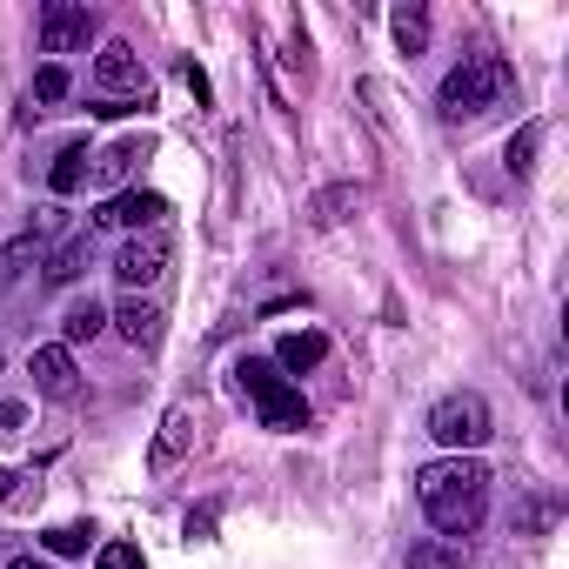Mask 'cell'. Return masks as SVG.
Returning <instances> with one entry per match:
<instances>
[{
    "mask_svg": "<svg viewBox=\"0 0 569 569\" xmlns=\"http://www.w3.org/2000/svg\"><path fill=\"white\" fill-rule=\"evenodd\" d=\"M168 254H174V248H168V234H161V228H148V234H128V241H121V254H114L121 289H128V296H141L148 281H161V274H168Z\"/></svg>",
    "mask_w": 569,
    "mask_h": 569,
    "instance_id": "8992f818",
    "label": "cell"
},
{
    "mask_svg": "<svg viewBox=\"0 0 569 569\" xmlns=\"http://www.w3.org/2000/svg\"><path fill=\"white\" fill-rule=\"evenodd\" d=\"M88 161H94V154H88L81 141H74V148H61V154H54V168H48V188H54V194H74V188L88 181Z\"/></svg>",
    "mask_w": 569,
    "mask_h": 569,
    "instance_id": "e0dca14e",
    "label": "cell"
},
{
    "mask_svg": "<svg viewBox=\"0 0 569 569\" xmlns=\"http://www.w3.org/2000/svg\"><path fill=\"white\" fill-rule=\"evenodd\" d=\"M41 261H48V241H41V234L8 241V248H0V289H14V281H21L28 268H41Z\"/></svg>",
    "mask_w": 569,
    "mask_h": 569,
    "instance_id": "9a60e30c",
    "label": "cell"
},
{
    "mask_svg": "<svg viewBox=\"0 0 569 569\" xmlns=\"http://www.w3.org/2000/svg\"><path fill=\"white\" fill-rule=\"evenodd\" d=\"M94 569H141V549H134V542H108V549L94 556Z\"/></svg>",
    "mask_w": 569,
    "mask_h": 569,
    "instance_id": "603a6c76",
    "label": "cell"
},
{
    "mask_svg": "<svg viewBox=\"0 0 569 569\" xmlns=\"http://www.w3.org/2000/svg\"><path fill=\"white\" fill-rule=\"evenodd\" d=\"M509 88H516V74L502 54H462L442 74V121H482L489 108L509 101Z\"/></svg>",
    "mask_w": 569,
    "mask_h": 569,
    "instance_id": "7a4b0ae2",
    "label": "cell"
},
{
    "mask_svg": "<svg viewBox=\"0 0 569 569\" xmlns=\"http://www.w3.org/2000/svg\"><path fill=\"white\" fill-rule=\"evenodd\" d=\"M429 436H436L449 456H462V449H482V442L496 436V416H489V402H482L476 389H456V396H442V402L429 409Z\"/></svg>",
    "mask_w": 569,
    "mask_h": 569,
    "instance_id": "277c9868",
    "label": "cell"
},
{
    "mask_svg": "<svg viewBox=\"0 0 569 569\" xmlns=\"http://www.w3.org/2000/svg\"><path fill=\"white\" fill-rule=\"evenodd\" d=\"M161 214H168V201H161V194H148V188H121V194H108V201H101L94 228H128V234H148Z\"/></svg>",
    "mask_w": 569,
    "mask_h": 569,
    "instance_id": "ba28073f",
    "label": "cell"
},
{
    "mask_svg": "<svg viewBox=\"0 0 569 569\" xmlns=\"http://www.w3.org/2000/svg\"><path fill=\"white\" fill-rule=\"evenodd\" d=\"M322 362H329V336L322 329H289L274 342V369H289V376H309Z\"/></svg>",
    "mask_w": 569,
    "mask_h": 569,
    "instance_id": "7c38bea8",
    "label": "cell"
},
{
    "mask_svg": "<svg viewBox=\"0 0 569 569\" xmlns=\"http://www.w3.org/2000/svg\"><path fill=\"white\" fill-rule=\"evenodd\" d=\"M101 329H108V309L88 296V302H74V309L61 316V349H81V342H94Z\"/></svg>",
    "mask_w": 569,
    "mask_h": 569,
    "instance_id": "2e32d148",
    "label": "cell"
},
{
    "mask_svg": "<svg viewBox=\"0 0 569 569\" xmlns=\"http://www.w3.org/2000/svg\"><path fill=\"white\" fill-rule=\"evenodd\" d=\"M134 161H148V141H134V134H128V141H114L108 154H94V161H88V174H94V188L121 194V188H128V174H134Z\"/></svg>",
    "mask_w": 569,
    "mask_h": 569,
    "instance_id": "4fadbf2b",
    "label": "cell"
},
{
    "mask_svg": "<svg viewBox=\"0 0 569 569\" xmlns=\"http://www.w3.org/2000/svg\"><path fill=\"white\" fill-rule=\"evenodd\" d=\"M349 208H356V188H322V194H316V221H322V228L349 221Z\"/></svg>",
    "mask_w": 569,
    "mask_h": 569,
    "instance_id": "44dd1931",
    "label": "cell"
},
{
    "mask_svg": "<svg viewBox=\"0 0 569 569\" xmlns=\"http://www.w3.org/2000/svg\"><path fill=\"white\" fill-rule=\"evenodd\" d=\"M536 141H542L536 128H522V134L509 141V174H529V154H536Z\"/></svg>",
    "mask_w": 569,
    "mask_h": 569,
    "instance_id": "cb8c5ba5",
    "label": "cell"
},
{
    "mask_svg": "<svg viewBox=\"0 0 569 569\" xmlns=\"http://www.w3.org/2000/svg\"><path fill=\"white\" fill-rule=\"evenodd\" d=\"M94 88H101V101L154 108V81H148V68H141V54H134L128 41H108V48H101V61H94Z\"/></svg>",
    "mask_w": 569,
    "mask_h": 569,
    "instance_id": "5b68a950",
    "label": "cell"
},
{
    "mask_svg": "<svg viewBox=\"0 0 569 569\" xmlns=\"http://www.w3.org/2000/svg\"><path fill=\"white\" fill-rule=\"evenodd\" d=\"M14 482H21L14 469H0V502H14Z\"/></svg>",
    "mask_w": 569,
    "mask_h": 569,
    "instance_id": "d4e9b609",
    "label": "cell"
},
{
    "mask_svg": "<svg viewBox=\"0 0 569 569\" xmlns=\"http://www.w3.org/2000/svg\"><path fill=\"white\" fill-rule=\"evenodd\" d=\"M234 382H241V396L261 409V429H281V436H289V429H309V402H302V389H289V382H281V369L274 362H241L234 369Z\"/></svg>",
    "mask_w": 569,
    "mask_h": 569,
    "instance_id": "3957f363",
    "label": "cell"
},
{
    "mask_svg": "<svg viewBox=\"0 0 569 569\" xmlns=\"http://www.w3.org/2000/svg\"><path fill=\"white\" fill-rule=\"evenodd\" d=\"M188 449H194V409H188V402H174V409L161 416V436H154V449H148V469H154V476H168Z\"/></svg>",
    "mask_w": 569,
    "mask_h": 569,
    "instance_id": "30bf717a",
    "label": "cell"
},
{
    "mask_svg": "<svg viewBox=\"0 0 569 569\" xmlns=\"http://www.w3.org/2000/svg\"><path fill=\"white\" fill-rule=\"evenodd\" d=\"M389 28H396V48H402V54H422V48H429V14H422V8H396Z\"/></svg>",
    "mask_w": 569,
    "mask_h": 569,
    "instance_id": "d6986e66",
    "label": "cell"
},
{
    "mask_svg": "<svg viewBox=\"0 0 569 569\" xmlns=\"http://www.w3.org/2000/svg\"><path fill=\"white\" fill-rule=\"evenodd\" d=\"M88 254H94V248H88V234H74V241L48 248V261H41V268H48V281H74V274L88 268Z\"/></svg>",
    "mask_w": 569,
    "mask_h": 569,
    "instance_id": "ac0fdd59",
    "label": "cell"
},
{
    "mask_svg": "<svg viewBox=\"0 0 569 569\" xmlns=\"http://www.w3.org/2000/svg\"><path fill=\"white\" fill-rule=\"evenodd\" d=\"M462 562H469V542H456V536H422L402 556V569H462Z\"/></svg>",
    "mask_w": 569,
    "mask_h": 569,
    "instance_id": "5bb4252c",
    "label": "cell"
},
{
    "mask_svg": "<svg viewBox=\"0 0 569 569\" xmlns=\"http://www.w3.org/2000/svg\"><path fill=\"white\" fill-rule=\"evenodd\" d=\"M28 376H34V389H41L48 402H74V396H81V369H74V349H61V342L34 349V356H28Z\"/></svg>",
    "mask_w": 569,
    "mask_h": 569,
    "instance_id": "9c48e42d",
    "label": "cell"
},
{
    "mask_svg": "<svg viewBox=\"0 0 569 569\" xmlns=\"http://www.w3.org/2000/svg\"><path fill=\"white\" fill-rule=\"evenodd\" d=\"M34 101H68V68H61V61H48V68L34 74Z\"/></svg>",
    "mask_w": 569,
    "mask_h": 569,
    "instance_id": "7402d4cb",
    "label": "cell"
},
{
    "mask_svg": "<svg viewBox=\"0 0 569 569\" xmlns=\"http://www.w3.org/2000/svg\"><path fill=\"white\" fill-rule=\"evenodd\" d=\"M8 569H54V562H41V556H14Z\"/></svg>",
    "mask_w": 569,
    "mask_h": 569,
    "instance_id": "484cf974",
    "label": "cell"
},
{
    "mask_svg": "<svg viewBox=\"0 0 569 569\" xmlns=\"http://www.w3.org/2000/svg\"><path fill=\"white\" fill-rule=\"evenodd\" d=\"M88 34H94V14L74 8V0H48L41 8V54H74L88 48Z\"/></svg>",
    "mask_w": 569,
    "mask_h": 569,
    "instance_id": "52a82bcc",
    "label": "cell"
},
{
    "mask_svg": "<svg viewBox=\"0 0 569 569\" xmlns=\"http://www.w3.org/2000/svg\"><path fill=\"white\" fill-rule=\"evenodd\" d=\"M416 496H422V509H429L436 536L469 542V536H476V522H482V509H489V469H482L476 456L422 462V469H416Z\"/></svg>",
    "mask_w": 569,
    "mask_h": 569,
    "instance_id": "6da1fadb",
    "label": "cell"
},
{
    "mask_svg": "<svg viewBox=\"0 0 569 569\" xmlns=\"http://www.w3.org/2000/svg\"><path fill=\"white\" fill-rule=\"evenodd\" d=\"M108 322H114V336H121L128 349H154V342H161V309H154L148 296H121V309H114Z\"/></svg>",
    "mask_w": 569,
    "mask_h": 569,
    "instance_id": "8fae6325",
    "label": "cell"
},
{
    "mask_svg": "<svg viewBox=\"0 0 569 569\" xmlns=\"http://www.w3.org/2000/svg\"><path fill=\"white\" fill-rule=\"evenodd\" d=\"M41 542H48L54 556H88V542H94V529H88V522H61V529H48Z\"/></svg>",
    "mask_w": 569,
    "mask_h": 569,
    "instance_id": "ffe728a7",
    "label": "cell"
}]
</instances>
